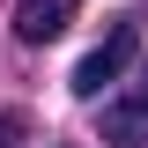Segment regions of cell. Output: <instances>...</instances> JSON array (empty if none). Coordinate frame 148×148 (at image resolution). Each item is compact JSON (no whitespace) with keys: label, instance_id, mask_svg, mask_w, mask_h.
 Listing matches in <instances>:
<instances>
[{"label":"cell","instance_id":"obj_4","mask_svg":"<svg viewBox=\"0 0 148 148\" xmlns=\"http://www.w3.org/2000/svg\"><path fill=\"white\" fill-rule=\"evenodd\" d=\"M22 141V119H15V111H0V148H15Z\"/></svg>","mask_w":148,"mask_h":148},{"label":"cell","instance_id":"obj_3","mask_svg":"<svg viewBox=\"0 0 148 148\" xmlns=\"http://www.w3.org/2000/svg\"><path fill=\"white\" fill-rule=\"evenodd\" d=\"M74 22V0H15V37L22 45H52V37H67Z\"/></svg>","mask_w":148,"mask_h":148},{"label":"cell","instance_id":"obj_2","mask_svg":"<svg viewBox=\"0 0 148 148\" xmlns=\"http://www.w3.org/2000/svg\"><path fill=\"white\" fill-rule=\"evenodd\" d=\"M104 141L111 148H141L148 141V67H141V82H133L119 104H104Z\"/></svg>","mask_w":148,"mask_h":148},{"label":"cell","instance_id":"obj_1","mask_svg":"<svg viewBox=\"0 0 148 148\" xmlns=\"http://www.w3.org/2000/svg\"><path fill=\"white\" fill-rule=\"evenodd\" d=\"M133 52H141V30H133V22H111V37L82 59V67H74V96H89V104H96V96L133 67Z\"/></svg>","mask_w":148,"mask_h":148}]
</instances>
